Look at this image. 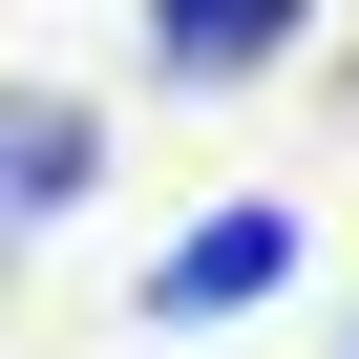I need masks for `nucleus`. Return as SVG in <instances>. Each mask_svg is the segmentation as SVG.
Returning a JSON list of instances; mask_svg holds the SVG:
<instances>
[{
  "mask_svg": "<svg viewBox=\"0 0 359 359\" xmlns=\"http://www.w3.org/2000/svg\"><path fill=\"white\" fill-rule=\"evenodd\" d=\"M296 22L317 0H148V64L169 85H254V64H296Z\"/></svg>",
  "mask_w": 359,
  "mask_h": 359,
  "instance_id": "obj_3",
  "label": "nucleus"
},
{
  "mask_svg": "<svg viewBox=\"0 0 359 359\" xmlns=\"http://www.w3.org/2000/svg\"><path fill=\"white\" fill-rule=\"evenodd\" d=\"M275 275H296V212L254 191V212H212V233H169V254H148V317L191 338V317H254Z\"/></svg>",
  "mask_w": 359,
  "mask_h": 359,
  "instance_id": "obj_1",
  "label": "nucleus"
},
{
  "mask_svg": "<svg viewBox=\"0 0 359 359\" xmlns=\"http://www.w3.org/2000/svg\"><path fill=\"white\" fill-rule=\"evenodd\" d=\"M338 127H359V64H338Z\"/></svg>",
  "mask_w": 359,
  "mask_h": 359,
  "instance_id": "obj_4",
  "label": "nucleus"
},
{
  "mask_svg": "<svg viewBox=\"0 0 359 359\" xmlns=\"http://www.w3.org/2000/svg\"><path fill=\"white\" fill-rule=\"evenodd\" d=\"M85 169H106V127H85L64 85H0V254L64 233V212H85Z\"/></svg>",
  "mask_w": 359,
  "mask_h": 359,
  "instance_id": "obj_2",
  "label": "nucleus"
}]
</instances>
